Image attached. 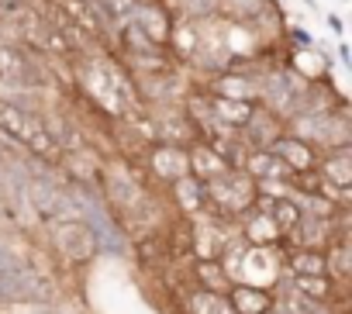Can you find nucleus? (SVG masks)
I'll use <instances>...</instances> for the list:
<instances>
[{
  "instance_id": "ddd939ff",
  "label": "nucleus",
  "mask_w": 352,
  "mask_h": 314,
  "mask_svg": "<svg viewBox=\"0 0 352 314\" xmlns=\"http://www.w3.org/2000/svg\"><path fill=\"white\" fill-rule=\"evenodd\" d=\"M63 4V14L69 18V25L76 28V32H87L90 38H100L104 35V18H100V11H97V0H59Z\"/></svg>"
},
{
  "instance_id": "6e6552de",
  "label": "nucleus",
  "mask_w": 352,
  "mask_h": 314,
  "mask_svg": "<svg viewBox=\"0 0 352 314\" xmlns=\"http://www.w3.org/2000/svg\"><path fill=\"white\" fill-rule=\"evenodd\" d=\"M318 177L324 187H331L338 194V201H345L349 187H352V152L349 145H338V148H328L324 159L318 166Z\"/></svg>"
},
{
  "instance_id": "2f4dec72",
  "label": "nucleus",
  "mask_w": 352,
  "mask_h": 314,
  "mask_svg": "<svg viewBox=\"0 0 352 314\" xmlns=\"http://www.w3.org/2000/svg\"><path fill=\"white\" fill-rule=\"evenodd\" d=\"M338 59H342V66H352V59H349V45H338Z\"/></svg>"
},
{
  "instance_id": "423d86ee",
  "label": "nucleus",
  "mask_w": 352,
  "mask_h": 314,
  "mask_svg": "<svg viewBox=\"0 0 352 314\" xmlns=\"http://www.w3.org/2000/svg\"><path fill=\"white\" fill-rule=\"evenodd\" d=\"M28 201H32V208H35L38 218H49V221L69 218V211H66V187H59L49 173H35L32 177Z\"/></svg>"
},
{
  "instance_id": "4468645a",
  "label": "nucleus",
  "mask_w": 352,
  "mask_h": 314,
  "mask_svg": "<svg viewBox=\"0 0 352 314\" xmlns=\"http://www.w3.org/2000/svg\"><path fill=\"white\" fill-rule=\"evenodd\" d=\"M228 304L235 314H270L273 311V300L263 287H252V283H239V287H228Z\"/></svg>"
},
{
  "instance_id": "f03ea898",
  "label": "nucleus",
  "mask_w": 352,
  "mask_h": 314,
  "mask_svg": "<svg viewBox=\"0 0 352 314\" xmlns=\"http://www.w3.org/2000/svg\"><path fill=\"white\" fill-rule=\"evenodd\" d=\"M52 280L32 266L0 269V304H52Z\"/></svg>"
},
{
  "instance_id": "7ed1b4c3",
  "label": "nucleus",
  "mask_w": 352,
  "mask_h": 314,
  "mask_svg": "<svg viewBox=\"0 0 352 314\" xmlns=\"http://www.w3.org/2000/svg\"><path fill=\"white\" fill-rule=\"evenodd\" d=\"M263 93H266V107L270 114L280 117H297L304 111V97L311 93L307 80L294 69H276L263 80Z\"/></svg>"
},
{
  "instance_id": "2eb2a0df",
  "label": "nucleus",
  "mask_w": 352,
  "mask_h": 314,
  "mask_svg": "<svg viewBox=\"0 0 352 314\" xmlns=\"http://www.w3.org/2000/svg\"><path fill=\"white\" fill-rule=\"evenodd\" d=\"M208 104H211V117L225 128H245V121L256 111L252 100H228V97H214V93H208Z\"/></svg>"
},
{
  "instance_id": "72a5a7b5",
  "label": "nucleus",
  "mask_w": 352,
  "mask_h": 314,
  "mask_svg": "<svg viewBox=\"0 0 352 314\" xmlns=\"http://www.w3.org/2000/svg\"><path fill=\"white\" fill-rule=\"evenodd\" d=\"M135 4H155V0H135Z\"/></svg>"
},
{
  "instance_id": "c756f323",
  "label": "nucleus",
  "mask_w": 352,
  "mask_h": 314,
  "mask_svg": "<svg viewBox=\"0 0 352 314\" xmlns=\"http://www.w3.org/2000/svg\"><path fill=\"white\" fill-rule=\"evenodd\" d=\"M290 38H294V45H304V49H311V45H314V42H311V35H307L304 28H294V32H290Z\"/></svg>"
},
{
  "instance_id": "412c9836",
  "label": "nucleus",
  "mask_w": 352,
  "mask_h": 314,
  "mask_svg": "<svg viewBox=\"0 0 352 314\" xmlns=\"http://www.w3.org/2000/svg\"><path fill=\"white\" fill-rule=\"evenodd\" d=\"M173 197H176V204H180L184 211H197V208H204V183L197 180V177H184V180H176L173 183Z\"/></svg>"
},
{
  "instance_id": "473e14b6",
  "label": "nucleus",
  "mask_w": 352,
  "mask_h": 314,
  "mask_svg": "<svg viewBox=\"0 0 352 314\" xmlns=\"http://www.w3.org/2000/svg\"><path fill=\"white\" fill-rule=\"evenodd\" d=\"M38 314H63V311H52V307H42Z\"/></svg>"
},
{
  "instance_id": "c85d7f7f",
  "label": "nucleus",
  "mask_w": 352,
  "mask_h": 314,
  "mask_svg": "<svg viewBox=\"0 0 352 314\" xmlns=\"http://www.w3.org/2000/svg\"><path fill=\"white\" fill-rule=\"evenodd\" d=\"M11 266H25L14 252H11V245H4V242H0V269H11Z\"/></svg>"
},
{
  "instance_id": "dca6fc26",
  "label": "nucleus",
  "mask_w": 352,
  "mask_h": 314,
  "mask_svg": "<svg viewBox=\"0 0 352 314\" xmlns=\"http://www.w3.org/2000/svg\"><path fill=\"white\" fill-rule=\"evenodd\" d=\"M0 76L11 83H35V63L14 45H0Z\"/></svg>"
},
{
  "instance_id": "bb28decb",
  "label": "nucleus",
  "mask_w": 352,
  "mask_h": 314,
  "mask_svg": "<svg viewBox=\"0 0 352 314\" xmlns=\"http://www.w3.org/2000/svg\"><path fill=\"white\" fill-rule=\"evenodd\" d=\"M131 8H135V0H97L100 18L111 21V25H124L128 14H131Z\"/></svg>"
},
{
  "instance_id": "1a4fd4ad",
  "label": "nucleus",
  "mask_w": 352,
  "mask_h": 314,
  "mask_svg": "<svg viewBox=\"0 0 352 314\" xmlns=\"http://www.w3.org/2000/svg\"><path fill=\"white\" fill-rule=\"evenodd\" d=\"M152 173L159 180H184L190 177V155H187V145H173V142H162L152 148Z\"/></svg>"
},
{
  "instance_id": "9b49d317",
  "label": "nucleus",
  "mask_w": 352,
  "mask_h": 314,
  "mask_svg": "<svg viewBox=\"0 0 352 314\" xmlns=\"http://www.w3.org/2000/svg\"><path fill=\"white\" fill-rule=\"evenodd\" d=\"M187 155H190V177H197L201 183H211L214 177H221L228 170V159L208 142H194L187 145Z\"/></svg>"
},
{
  "instance_id": "393cba45",
  "label": "nucleus",
  "mask_w": 352,
  "mask_h": 314,
  "mask_svg": "<svg viewBox=\"0 0 352 314\" xmlns=\"http://www.w3.org/2000/svg\"><path fill=\"white\" fill-rule=\"evenodd\" d=\"M290 266H294V276H324L328 273V259L321 252H297Z\"/></svg>"
},
{
  "instance_id": "5701e85b",
  "label": "nucleus",
  "mask_w": 352,
  "mask_h": 314,
  "mask_svg": "<svg viewBox=\"0 0 352 314\" xmlns=\"http://www.w3.org/2000/svg\"><path fill=\"white\" fill-rule=\"evenodd\" d=\"M197 276H201V280H204V287H208V290H214V293H221V290H228V287H232L228 269H225L221 262H214V259H201V262H197Z\"/></svg>"
},
{
  "instance_id": "f3484780",
  "label": "nucleus",
  "mask_w": 352,
  "mask_h": 314,
  "mask_svg": "<svg viewBox=\"0 0 352 314\" xmlns=\"http://www.w3.org/2000/svg\"><path fill=\"white\" fill-rule=\"evenodd\" d=\"M214 97H228V100H252L259 93V87L249 80V76H239V73H221L211 80V90Z\"/></svg>"
},
{
  "instance_id": "cd10ccee",
  "label": "nucleus",
  "mask_w": 352,
  "mask_h": 314,
  "mask_svg": "<svg viewBox=\"0 0 352 314\" xmlns=\"http://www.w3.org/2000/svg\"><path fill=\"white\" fill-rule=\"evenodd\" d=\"M218 4L221 0H180V8H184V14L190 21H204V18L218 14Z\"/></svg>"
},
{
  "instance_id": "f8f14e48",
  "label": "nucleus",
  "mask_w": 352,
  "mask_h": 314,
  "mask_svg": "<svg viewBox=\"0 0 352 314\" xmlns=\"http://www.w3.org/2000/svg\"><path fill=\"white\" fill-rule=\"evenodd\" d=\"M245 173L256 180V183H280V180H290V166L280 159L273 148H256L249 159H245Z\"/></svg>"
},
{
  "instance_id": "39448f33",
  "label": "nucleus",
  "mask_w": 352,
  "mask_h": 314,
  "mask_svg": "<svg viewBox=\"0 0 352 314\" xmlns=\"http://www.w3.org/2000/svg\"><path fill=\"white\" fill-rule=\"evenodd\" d=\"M52 235H56V245L59 252L69 259V262H87L97 256V238L94 232L80 221V218H63L52 225Z\"/></svg>"
},
{
  "instance_id": "a211bd4d",
  "label": "nucleus",
  "mask_w": 352,
  "mask_h": 314,
  "mask_svg": "<svg viewBox=\"0 0 352 314\" xmlns=\"http://www.w3.org/2000/svg\"><path fill=\"white\" fill-rule=\"evenodd\" d=\"M263 214H266L280 232H294L297 221H300V208L294 204V197H273V201H263Z\"/></svg>"
},
{
  "instance_id": "9d476101",
  "label": "nucleus",
  "mask_w": 352,
  "mask_h": 314,
  "mask_svg": "<svg viewBox=\"0 0 352 314\" xmlns=\"http://www.w3.org/2000/svg\"><path fill=\"white\" fill-rule=\"evenodd\" d=\"M270 148L290 166V173H311L314 163H318V155H314L311 142H304V138H297V135H280Z\"/></svg>"
},
{
  "instance_id": "7c9ffc66",
  "label": "nucleus",
  "mask_w": 352,
  "mask_h": 314,
  "mask_svg": "<svg viewBox=\"0 0 352 314\" xmlns=\"http://www.w3.org/2000/svg\"><path fill=\"white\" fill-rule=\"evenodd\" d=\"M328 28H331V32H342V18H338V14H328Z\"/></svg>"
},
{
  "instance_id": "f257e3e1",
  "label": "nucleus",
  "mask_w": 352,
  "mask_h": 314,
  "mask_svg": "<svg viewBox=\"0 0 352 314\" xmlns=\"http://www.w3.org/2000/svg\"><path fill=\"white\" fill-rule=\"evenodd\" d=\"M0 131L8 138H14L18 145H25L42 163H56L59 152H63V142L38 121V114H32L28 107L4 100V97H0Z\"/></svg>"
},
{
  "instance_id": "0eeeda50",
  "label": "nucleus",
  "mask_w": 352,
  "mask_h": 314,
  "mask_svg": "<svg viewBox=\"0 0 352 314\" xmlns=\"http://www.w3.org/2000/svg\"><path fill=\"white\" fill-rule=\"evenodd\" d=\"M124 25L131 32H138L142 38H148L152 45H162L166 49L173 42V21H169V14L159 4H135Z\"/></svg>"
},
{
  "instance_id": "b1692460",
  "label": "nucleus",
  "mask_w": 352,
  "mask_h": 314,
  "mask_svg": "<svg viewBox=\"0 0 352 314\" xmlns=\"http://www.w3.org/2000/svg\"><path fill=\"white\" fill-rule=\"evenodd\" d=\"M280 235H283V232H280L266 214H256V218L245 225V238H249V242H259V245H270V242H276Z\"/></svg>"
},
{
  "instance_id": "aec40b11",
  "label": "nucleus",
  "mask_w": 352,
  "mask_h": 314,
  "mask_svg": "<svg viewBox=\"0 0 352 314\" xmlns=\"http://www.w3.org/2000/svg\"><path fill=\"white\" fill-rule=\"evenodd\" d=\"M107 197H111L114 204L131 208V204L142 197V190H138V187H135V180H131V177H124L121 170H107Z\"/></svg>"
},
{
  "instance_id": "a878e982",
  "label": "nucleus",
  "mask_w": 352,
  "mask_h": 314,
  "mask_svg": "<svg viewBox=\"0 0 352 314\" xmlns=\"http://www.w3.org/2000/svg\"><path fill=\"white\" fill-rule=\"evenodd\" d=\"M294 290L307 300H321V297H328L331 283H328V276H294Z\"/></svg>"
},
{
  "instance_id": "6ab92c4d",
  "label": "nucleus",
  "mask_w": 352,
  "mask_h": 314,
  "mask_svg": "<svg viewBox=\"0 0 352 314\" xmlns=\"http://www.w3.org/2000/svg\"><path fill=\"white\" fill-rule=\"evenodd\" d=\"M242 131L249 135V142H252L256 148H270V145L280 138V131L273 128V117H270L266 111H259V107L252 111V117L245 121V128H242Z\"/></svg>"
},
{
  "instance_id": "20e7f679",
  "label": "nucleus",
  "mask_w": 352,
  "mask_h": 314,
  "mask_svg": "<svg viewBox=\"0 0 352 314\" xmlns=\"http://www.w3.org/2000/svg\"><path fill=\"white\" fill-rule=\"evenodd\" d=\"M204 197L214 201V204H218L221 211H228V214H242V211H249V208L259 201L256 180H252L245 170H225V173L214 177L211 183H204Z\"/></svg>"
},
{
  "instance_id": "4be33fe9",
  "label": "nucleus",
  "mask_w": 352,
  "mask_h": 314,
  "mask_svg": "<svg viewBox=\"0 0 352 314\" xmlns=\"http://www.w3.org/2000/svg\"><path fill=\"white\" fill-rule=\"evenodd\" d=\"M190 314H235L228 297L214 293V290H201L190 297Z\"/></svg>"
}]
</instances>
